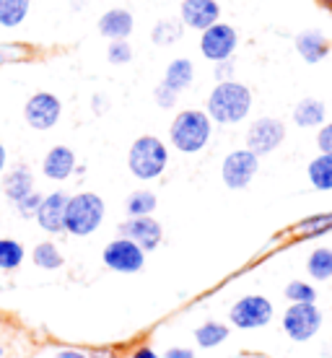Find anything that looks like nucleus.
Returning <instances> with one entry per match:
<instances>
[{
	"instance_id": "obj_1",
	"label": "nucleus",
	"mask_w": 332,
	"mask_h": 358,
	"mask_svg": "<svg viewBox=\"0 0 332 358\" xmlns=\"http://www.w3.org/2000/svg\"><path fill=\"white\" fill-rule=\"evenodd\" d=\"M208 117L218 125H239L252 112V91L250 86L233 81H218L205 101Z\"/></svg>"
},
{
	"instance_id": "obj_2",
	"label": "nucleus",
	"mask_w": 332,
	"mask_h": 358,
	"mask_svg": "<svg viewBox=\"0 0 332 358\" xmlns=\"http://www.w3.org/2000/svg\"><path fill=\"white\" fill-rule=\"evenodd\" d=\"M213 120L203 109H182L169 125V141L180 153H200L210 141Z\"/></svg>"
},
{
	"instance_id": "obj_3",
	"label": "nucleus",
	"mask_w": 332,
	"mask_h": 358,
	"mask_svg": "<svg viewBox=\"0 0 332 358\" xmlns=\"http://www.w3.org/2000/svg\"><path fill=\"white\" fill-rule=\"evenodd\" d=\"M166 164H169V148L161 138H156V135L135 138V143L130 145V153H127V169L135 179L151 182V179L161 177Z\"/></svg>"
},
{
	"instance_id": "obj_4",
	"label": "nucleus",
	"mask_w": 332,
	"mask_h": 358,
	"mask_svg": "<svg viewBox=\"0 0 332 358\" xmlns=\"http://www.w3.org/2000/svg\"><path fill=\"white\" fill-rule=\"evenodd\" d=\"M107 206L96 192H78L68 197L65 206V231L73 236H89L101 226Z\"/></svg>"
},
{
	"instance_id": "obj_5",
	"label": "nucleus",
	"mask_w": 332,
	"mask_h": 358,
	"mask_svg": "<svg viewBox=\"0 0 332 358\" xmlns=\"http://www.w3.org/2000/svg\"><path fill=\"white\" fill-rule=\"evenodd\" d=\"M283 330L294 343L312 341L317 332L322 330V312L317 309L315 301L291 304L283 314Z\"/></svg>"
},
{
	"instance_id": "obj_6",
	"label": "nucleus",
	"mask_w": 332,
	"mask_h": 358,
	"mask_svg": "<svg viewBox=\"0 0 332 358\" xmlns=\"http://www.w3.org/2000/svg\"><path fill=\"white\" fill-rule=\"evenodd\" d=\"M257 169H260V156L252 153L250 148H239L224 159L221 179L229 189H247L252 185V179L257 177Z\"/></svg>"
},
{
	"instance_id": "obj_7",
	"label": "nucleus",
	"mask_w": 332,
	"mask_h": 358,
	"mask_svg": "<svg viewBox=\"0 0 332 358\" xmlns=\"http://www.w3.org/2000/svg\"><path fill=\"white\" fill-rule=\"evenodd\" d=\"M229 320H231V324L239 327V330H257V327L270 324V320H273V304H270V299H265V296H260V294L242 296V299L231 306Z\"/></svg>"
},
{
	"instance_id": "obj_8",
	"label": "nucleus",
	"mask_w": 332,
	"mask_h": 358,
	"mask_svg": "<svg viewBox=\"0 0 332 358\" xmlns=\"http://www.w3.org/2000/svg\"><path fill=\"white\" fill-rule=\"evenodd\" d=\"M239 47V31L231 24H221L216 21L213 27H208L200 36V52L210 63H221L229 60Z\"/></svg>"
},
{
	"instance_id": "obj_9",
	"label": "nucleus",
	"mask_w": 332,
	"mask_h": 358,
	"mask_svg": "<svg viewBox=\"0 0 332 358\" xmlns=\"http://www.w3.org/2000/svg\"><path fill=\"white\" fill-rule=\"evenodd\" d=\"M101 260L107 265L109 270H115V273H140L145 265V252L133 242V239H125V236H120L115 242H109L101 252Z\"/></svg>"
},
{
	"instance_id": "obj_10",
	"label": "nucleus",
	"mask_w": 332,
	"mask_h": 358,
	"mask_svg": "<svg viewBox=\"0 0 332 358\" xmlns=\"http://www.w3.org/2000/svg\"><path fill=\"white\" fill-rule=\"evenodd\" d=\"M60 115H63V104L50 91H36L24 104V120L31 130H52Z\"/></svg>"
},
{
	"instance_id": "obj_11",
	"label": "nucleus",
	"mask_w": 332,
	"mask_h": 358,
	"mask_svg": "<svg viewBox=\"0 0 332 358\" xmlns=\"http://www.w3.org/2000/svg\"><path fill=\"white\" fill-rule=\"evenodd\" d=\"M286 141V125L278 117H260L247 130V148L257 156H268Z\"/></svg>"
},
{
	"instance_id": "obj_12",
	"label": "nucleus",
	"mask_w": 332,
	"mask_h": 358,
	"mask_svg": "<svg viewBox=\"0 0 332 358\" xmlns=\"http://www.w3.org/2000/svg\"><path fill=\"white\" fill-rule=\"evenodd\" d=\"M120 236L133 239L143 252H151L161 244L164 229L151 215H130L125 224H120Z\"/></svg>"
},
{
	"instance_id": "obj_13",
	"label": "nucleus",
	"mask_w": 332,
	"mask_h": 358,
	"mask_svg": "<svg viewBox=\"0 0 332 358\" xmlns=\"http://www.w3.org/2000/svg\"><path fill=\"white\" fill-rule=\"evenodd\" d=\"M180 18L187 29L205 31L208 27L221 21V6L218 0H182Z\"/></svg>"
},
{
	"instance_id": "obj_14",
	"label": "nucleus",
	"mask_w": 332,
	"mask_h": 358,
	"mask_svg": "<svg viewBox=\"0 0 332 358\" xmlns=\"http://www.w3.org/2000/svg\"><path fill=\"white\" fill-rule=\"evenodd\" d=\"M65 206H68V195L65 192H52L45 195L42 203L36 208V224L47 234H60L65 231Z\"/></svg>"
},
{
	"instance_id": "obj_15",
	"label": "nucleus",
	"mask_w": 332,
	"mask_h": 358,
	"mask_svg": "<svg viewBox=\"0 0 332 358\" xmlns=\"http://www.w3.org/2000/svg\"><path fill=\"white\" fill-rule=\"evenodd\" d=\"M96 29L104 39H127L135 29V16L127 8H109L96 21Z\"/></svg>"
},
{
	"instance_id": "obj_16",
	"label": "nucleus",
	"mask_w": 332,
	"mask_h": 358,
	"mask_svg": "<svg viewBox=\"0 0 332 358\" xmlns=\"http://www.w3.org/2000/svg\"><path fill=\"white\" fill-rule=\"evenodd\" d=\"M75 164H78V159H75L73 148H68V145H55V148L47 151L45 162H42V174L47 179L63 182V179H68L75 171Z\"/></svg>"
},
{
	"instance_id": "obj_17",
	"label": "nucleus",
	"mask_w": 332,
	"mask_h": 358,
	"mask_svg": "<svg viewBox=\"0 0 332 358\" xmlns=\"http://www.w3.org/2000/svg\"><path fill=\"white\" fill-rule=\"evenodd\" d=\"M294 45H296V52L312 65L322 63L324 57L330 55V42H327V36L319 29H306V31H301L294 39Z\"/></svg>"
},
{
	"instance_id": "obj_18",
	"label": "nucleus",
	"mask_w": 332,
	"mask_h": 358,
	"mask_svg": "<svg viewBox=\"0 0 332 358\" xmlns=\"http://www.w3.org/2000/svg\"><path fill=\"white\" fill-rule=\"evenodd\" d=\"M192 78H195V65L189 57H177V60H171L166 65V71H164V86L171 89L174 94H182V91H187L192 86Z\"/></svg>"
},
{
	"instance_id": "obj_19",
	"label": "nucleus",
	"mask_w": 332,
	"mask_h": 358,
	"mask_svg": "<svg viewBox=\"0 0 332 358\" xmlns=\"http://www.w3.org/2000/svg\"><path fill=\"white\" fill-rule=\"evenodd\" d=\"M3 192L10 203H18L21 197H27L29 192H34V174L27 166H16L3 177Z\"/></svg>"
},
{
	"instance_id": "obj_20",
	"label": "nucleus",
	"mask_w": 332,
	"mask_h": 358,
	"mask_svg": "<svg viewBox=\"0 0 332 358\" xmlns=\"http://www.w3.org/2000/svg\"><path fill=\"white\" fill-rule=\"evenodd\" d=\"M327 120V107L322 99L306 96L294 107V122L298 127H322Z\"/></svg>"
},
{
	"instance_id": "obj_21",
	"label": "nucleus",
	"mask_w": 332,
	"mask_h": 358,
	"mask_svg": "<svg viewBox=\"0 0 332 358\" xmlns=\"http://www.w3.org/2000/svg\"><path fill=\"white\" fill-rule=\"evenodd\" d=\"M306 177L312 182V187L319 189V192L332 189V153L319 151V156L312 159L306 166Z\"/></svg>"
},
{
	"instance_id": "obj_22",
	"label": "nucleus",
	"mask_w": 332,
	"mask_h": 358,
	"mask_svg": "<svg viewBox=\"0 0 332 358\" xmlns=\"http://www.w3.org/2000/svg\"><path fill=\"white\" fill-rule=\"evenodd\" d=\"M31 0H0V27L16 29L27 21Z\"/></svg>"
},
{
	"instance_id": "obj_23",
	"label": "nucleus",
	"mask_w": 332,
	"mask_h": 358,
	"mask_svg": "<svg viewBox=\"0 0 332 358\" xmlns=\"http://www.w3.org/2000/svg\"><path fill=\"white\" fill-rule=\"evenodd\" d=\"M182 34H185L182 18H161V21L151 29L153 45H161V47H169V45H174V42H180Z\"/></svg>"
},
{
	"instance_id": "obj_24",
	"label": "nucleus",
	"mask_w": 332,
	"mask_h": 358,
	"mask_svg": "<svg viewBox=\"0 0 332 358\" xmlns=\"http://www.w3.org/2000/svg\"><path fill=\"white\" fill-rule=\"evenodd\" d=\"M306 273L315 280H330L332 278V250L330 247H317L309 260H306Z\"/></svg>"
},
{
	"instance_id": "obj_25",
	"label": "nucleus",
	"mask_w": 332,
	"mask_h": 358,
	"mask_svg": "<svg viewBox=\"0 0 332 358\" xmlns=\"http://www.w3.org/2000/svg\"><path fill=\"white\" fill-rule=\"evenodd\" d=\"M31 260H34L36 268H42V270H57V268H63V252L57 250V244L52 242H42V244H36L34 252H31Z\"/></svg>"
},
{
	"instance_id": "obj_26",
	"label": "nucleus",
	"mask_w": 332,
	"mask_h": 358,
	"mask_svg": "<svg viewBox=\"0 0 332 358\" xmlns=\"http://www.w3.org/2000/svg\"><path fill=\"white\" fill-rule=\"evenodd\" d=\"M159 206V197L151 189H135L133 195L125 200L127 215H151Z\"/></svg>"
},
{
	"instance_id": "obj_27",
	"label": "nucleus",
	"mask_w": 332,
	"mask_h": 358,
	"mask_svg": "<svg viewBox=\"0 0 332 358\" xmlns=\"http://www.w3.org/2000/svg\"><path fill=\"white\" fill-rule=\"evenodd\" d=\"M226 338H229V327L221 322H205L195 330V341L200 348H216V345L226 343Z\"/></svg>"
},
{
	"instance_id": "obj_28",
	"label": "nucleus",
	"mask_w": 332,
	"mask_h": 358,
	"mask_svg": "<svg viewBox=\"0 0 332 358\" xmlns=\"http://www.w3.org/2000/svg\"><path fill=\"white\" fill-rule=\"evenodd\" d=\"M24 247L16 239H0V270H16L24 262Z\"/></svg>"
},
{
	"instance_id": "obj_29",
	"label": "nucleus",
	"mask_w": 332,
	"mask_h": 358,
	"mask_svg": "<svg viewBox=\"0 0 332 358\" xmlns=\"http://www.w3.org/2000/svg\"><path fill=\"white\" fill-rule=\"evenodd\" d=\"M296 231L304 234V236H319V234H330L332 231V213L309 215V218H304V221H298Z\"/></svg>"
},
{
	"instance_id": "obj_30",
	"label": "nucleus",
	"mask_w": 332,
	"mask_h": 358,
	"mask_svg": "<svg viewBox=\"0 0 332 358\" xmlns=\"http://www.w3.org/2000/svg\"><path fill=\"white\" fill-rule=\"evenodd\" d=\"M283 294H286V299L291 304H298V301H317L315 286L306 283V280H291Z\"/></svg>"
},
{
	"instance_id": "obj_31",
	"label": "nucleus",
	"mask_w": 332,
	"mask_h": 358,
	"mask_svg": "<svg viewBox=\"0 0 332 358\" xmlns=\"http://www.w3.org/2000/svg\"><path fill=\"white\" fill-rule=\"evenodd\" d=\"M107 60L112 65H127L133 60V47L127 39H112L107 45Z\"/></svg>"
},
{
	"instance_id": "obj_32",
	"label": "nucleus",
	"mask_w": 332,
	"mask_h": 358,
	"mask_svg": "<svg viewBox=\"0 0 332 358\" xmlns=\"http://www.w3.org/2000/svg\"><path fill=\"white\" fill-rule=\"evenodd\" d=\"M42 197L45 195H39V192H29L27 197H21L16 203V208H18V213L24 215V218H31V215L36 213V208H39V203H42Z\"/></svg>"
},
{
	"instance_id": "obj_33",
	"label": "nucleus",
	"mask_w": 332,
	"mask_h": 358,
	"mask_svg": "<svg viewBox=\"0 0 332 358\" xmlns=\"http://www.w3.org/2000/svg\"><path fill=\"white\" fill-rule=\"evenodd\" d=\"M153 96H156V104H159L161 109H171L174 104H177L180 94H174V91L166 89L164 83H159V86H156V91H153Z\"/></svg>"
},
{
	"instance_id": "obj_34",
	"label": "nucleus",
	"mask_w": 332,
	"mask_h": 358,
	"mask_svg": "<svg viewBox=\"0 0 332 358\" xmlns=\"http://www.w3.org/2000/svg\"><path fill=\"white\" fill-rule=\"evenodd\" d=\"M317 145L322 153H332V122H324L317 133Z\"/></svg>"
},
{
	"instance_id": "obj_35",
	"label": "nucleus",
	"mask_w": 332,
	"mask_h": 358,
	"mask_svg": "<svg viewBox=\"0 0 332 358\" xmlns=\"http://www.w3.org/2000/svg\"><path fill=\"white\" fill-rule=\"evenodd\" d=\"M216 78L218 81H229V78H231L233 76V63H231V57H229V60H221V63H216Z\"/></svg>"
},
{
	"instance_id": "obj_36",
	"label": "nucleus",
	"mask_w": 332,
	"mask_h": 358,
	"mask_svg": "<svg viewBox=\"0 0 332 358\" xmlns=\"http://www.w3.org/2000/svg\"><path fill=\"white\" fill-rule=\"evenodd\" d=\"M164 358H195V353L189 348H169Z\"/></svg>"
},
{
	"instance_id": "obj_37",
	"label": "nucleus",
	"mask_w": 332,
	"mask_h": 358,
	"mask_svg": "<svg viewBox=\"0 0 332 358\" xmlns=\"http://www.w3.org/2000/svg\"><path fill=\"white\" fill-rule=\"evenodd\" d=\"M55 358H89L86 353H81V350H60Z\"/></svg>"
},
{
	"instance_id": "obj_38",
	"label": "nucleus",
	"mask_w": 332,
	"mask_h": 358,
	"mask_svg": "<svg viewBox=\"0 0 332 358\" xmlns=\"http://www.w3.org/2000/svg\"><path fill=\"white\" fill-rule=\"evenodd\" d=\"M133 358H159V356H156V350H151V348H138L133 353Z\"/></svg>"
},
{
	"instance_id": "obj_39",
	"label": "nucleus",
	"mask_w": 332,
	"mask_h": 358,
	"mask_svg": "<svg viewBox=\"0 0 332 358\" xmlns=\"http://www.w3.org/2000/svg\"><path fill=\"white\" fill-rule=\"evenodd\" d=\"M6 159H8V153H6V145L0 143V174H3V169H6Z\"/></svg>"
},
{
	"instance_id": "obj_40",
	"label": "nucleus",
	"mask_w": 332,
	"mask_h": 358,
	"mask_svg": "<svg viewBox=\"0 0 332 358\" xmlns=\"http://www.w3.org/2000/svg\"><path fill=\"white\" fill-rule=\"evenodd\" d=\"M89 358H109L107 353H94V356H89Z\"/></svg>"
},
{
	"instance_id": "obj_41",
	"label": "nucleus",
	"mask_w": 332,
	"mask_h": 358,
	"mask_svg": "<svg viewBox=\"0 0 332 358\" xmlns=\"http://www.w3.org/2000/svg\"><path fill=\"white\" fill-rule=\"evenodd\" d=\"M322 6H327V8L332 10V0H322Z\"/></svg>"
},
{
	"instance_id": "obj_42",
	"label": "nucleus",
	"mask_w": 332,
	"mask_h": 358,
	"mask_svg": "<svg viewBox=\"0 0 332 358\" xmlns=\"http://www.w3.org/2000/svg\"><path fill=\"white\" fill-rule=\"evenodd\" d=\"M0 358H3V348H0Z\"/></svg>"
}]
</instances>
